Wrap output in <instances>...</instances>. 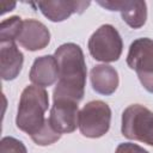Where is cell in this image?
<instances>
[{"label":"cell","mask_w":153,"mask_h":153,"mask_svg":"<svg viewBox=\"0 0 153 153\" xmlns=\"http://www.w3.org/2000/svg\"><path fill=\"white\" fill-rule=\"evenodd\" d=\"M54 57L59 66V79L53 99L79 103L85 93L87 75L82 49L75 43H65L55 50Z\"/></svg>","instance_id":"1"},{"label":"cell","mask_w":153,"mask_h":153,"mask_svg":"<svg viewBox=\"0 0 153 153\" xmlns=\"http://www.w3.org/2000/svg\"><path fill=\"white\" fill-rule=\"evenodd\" d=\"M48 105L49 98L45 88L27 85L20 94L16 116L17 128L30 136L36 134L47 120L44 114L48 110Z\"/></svg>","instance_id":"2"},{"label":"cell","mask_w":153,"mask_h":153,"mask_svg":"<svg viewBox=\"0 0 153 153\" xmlns=\"http://www.w3.org/2000/svg\"><path fill=\"white\" fill-rule=\"evenodd\" d=\"M122 135L153 147V111L141 104H131L122 112Z\"/></svg>","instance_id":"3"},{"label":"cell","mask_w":153,"mask_h":153,"mask_svg":"<svg viewBox=\"0 0 153 153\" xmlns=\"http://www.w3.org/2000/svg\"><path fill=\"white\" fill-rule=\"evenodd\" d=\"M87 47L91 56L94 60L108 63L115 62L121 57L123 42L115 26L104 24L91 35Z\"/></svg>","instance_id":"4"},{"label":"cell","mask_w":153,"mask_h":153,"mask_svg":"<svg viewBox=\"0 0 153 153\" xmlns=\"http://www.w3.org/2000/svg\"><path fill=\"white\" fill-rule=\"evenodd\" d=\"M127 65L136 72L143 88L153 93V39L148 37L135 39L129 47Z\"/></svg>","instance_id":"5"},{"label":"cell","mask_w":153,"mask_h":153,"mask_svg":"<svg viewBox=\"0 0 153 153\" xmlns=\"http://www.w3.org/2000/svg\"><path fill=\"white\" fill-rule=\"evenodd\" d=\"M110 123L111 109L103 100H91L79 111L78 127L86 137H102L109 131Z\"/></svg>","instance_id":"6"},{"label":"cell","mask_w":153,"mask_h":153,"mask_svg":"<svg viewBox=\"0 0 153 153\" xmlns=\"http://www.w3.org/2000/svg\"><path fill=\"white\" fill-rule=\"evenodd\" d=\"M78 104L71 100H54L48 120L56 131L67 134L76 129L79 121Z\"/></svg>","instance_id":"7"},{"label":"cell","mask_w":153,"mask_h":153,"mask_svg":"<svg viewBox=\"0 0 153 153\" xmlns=\"http://www.w3.org/2000/svg\"><path fill=\"white\" fill-rule=\"evenodd\" d=\"M97 2L109 11H120L122 19L133 29H139L146 23L147 4L142 0H99Z\"/></svg>","instance_id":"8"},{"label":"cell","mask_w":153,"mask_h":153,"mask_svg":"<svg viewBox=\"0 0 153 153\" xmlns=\"http://www.w3.org/2000/svg\"><path fill=\"white\" fill-rule=\"evenodd\" d=\"M17 41L24 49L29 51H37L44 49L49 44L50 32L43 23L36 19H25Z\"/></svg>","instance_id":"9"},{"label":"cell","mask_w":153,"mask_h":153,"mask_svg":"<svg viewBox=\"0 0 153 153\" xmlns=\"http://www.w3.org/2000/svg\"><path fill=\"white\" fill-rule=\"evenodd\" d=\"M39 11L45 18L54 23L63 22L73 13H82L90 1H75V0H54V1H37Z\"/></svg>","instance_id":"10"},{"label":"cell","mask_w":153,"mask_h":153,"mask_svg":"<svg viewBox=\"0 0 153 153\" xmlns=\"http://www.w3.org/2000/svg\"><path fill=\"white\" fill-rule=\"evenodd\" d=\"M29 78L32 85L43 88L57 82L59 66L54 55H43L37 57L31 66Z\"/></svg>","instance_id":"11"},{"label":"cell","mask_w":153,"mask_h":153,"mask_svg":"<svg viewBox=\"0 0 153 153\" xmlns=\"http://www.w3.org/2000/svg\"><path fill=\"white\" fill-rule=\"evenodd\" d=\"M0 73L4 80H13L19 75L24 55L14 42H0Z\"/></svg>","instance_id":"12"},{"label":"cell","mask_w":153,"mask_h":153,"mask_svg":"<svg viewBox=\"0 0 153 153\" xmlns=\"http://www.w3.org/2000/svg\"><path fill=\"white\" fill-rule=\"evenodd\" d=\"M91 85L93 91L103 96L112 94L120 84L117 71L106 63L97 65L91 69Z\"/></svg>","instance_id":"13"},{"label":"cell","mask_w":153,"mask_h":153,"mask_svg":"<svg viewBox=\"0 0 153 153\" xmlns=\"http://www.w3.org/2000/svg\"><path fill=\"white\" fill-rule=\"evenodd\" d=\"M23 22L18 16L4 19L0 24V42H14L20 35Z\"/></svg>","instance_id":"14"},{"label":"cell","mask_w":153,"mask_h":153,"mask_svg":"<svg viewBox=\"0 0 153 153\" xmlns=\"http://www.w3.org/2000/svg\"><path fill=\"white\" fill-rule=\"evenodd\" d=\"M61 135L62 134H60L51 127L49 120L47 118L44 124L42 126V128L36 134L31 135V139L38 146H48V145H51V143L56 142L57 140H60Z\"/></svg>","instance_id":"15"},{"label":"cell","mask_w":153,"mask_h":153,"mask_svg":"<svg viewBox=\"0 0 153 153\" xmlns=\"http://www.w3.org/2000/svg\"><path fill=\"white\" fill-rule=\"evenodd\" d=\"M0 153H27V149L20 140L5 136L0 141Z\"/></svg>","instance_id":"16"},{"label":"cell","mask_w":153,"mask_h":153,"mask_svg":"<svg viewBox=\"0 0 153 153\" xmlns=\"http://www.w3.org/2000/svg\"><path fill=\"white\" fill-rule=\"evenodd\" d=\"M115 153H148L143 147L133 143V142H123L120 143L115 151Z\"/></svg>","instance_id":"17"},{"label":"cell","mask_w":153,"mask_h":153,"mask_svg":"<svg viewBox=\"0 0 153 153\" xmlns=\"http://www.w3.org/2000/svg\"><path fill=\"white\" fill-rule=\"evenodd\" d=\"M1 6H5V5L2 4ZM14 6H16V4H14V2H12V4H8V5H7V11H12V8H13ZM5 12H6V8H5V7H2V10H1V14H4Z\"/></svg>","instance_id":"18"}]
</instances>
